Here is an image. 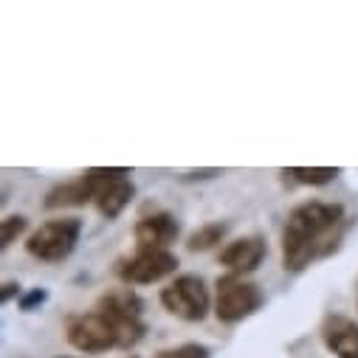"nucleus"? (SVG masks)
Instances as JSON below:
<instances>
[{
	"instance_id": "9",
	"label": "nucleus",
	"mask_w": 358,
	"mask_h": 358,
	"mask_svg": "<svg viewBox=\"0 0 358 358\" xmlns=\"http://www.w3.org/2000/svg\"><path fill=\"white\" fill-rule=\"evenodd\" d=\"M268 254V245L259 234H248V237H237L231 243H226L220 248V265L226 268L229 274H237V277H245V274H254L257 268L262 265Z\"/></svg>"
},
{
	"instance_id": "6",
	"label": "nucleus",
	"mask_w": 358,
	"mask_h": 358,
	"mask_svg": "<svg viewBox=\"0 0 358 358\" xmlns=\"http://www.w3.org/2000/svg\"><path fill=\"white\" fill-rule=\"evenodd\" d=\"M178 257L172 251H136L116 262V277L124 285H152L175 277Z\"/></svg>"
},
{
	"instance_id": "16",
	"label": "nucleus",
	"mask_w": 358,
	"mask_h": 358,
	"mask_svg": "<svg viewBox=\"0 0 358 358\" xmlns=\"http://www.w3.org/2000/svg\"><path fill=\"white\" fill-rule=\"evenodd\" d=\"M155 358H212V350L201 341H184L178 347H166V350H158Z\"/></svg>"
},
{
	"instance_id": "19",
	"label": "nucleus",
	"mask_w": 358,
	"mask_h": 358,
	"mask_svg": "<svg viewBox=\"0 0 358 358\" xmlns=\"http://www.w3.org/2000/svg\"><path fill=\"white\" fill-rule=\"evenodd\" d=\"M220 175V169H203V172H187L181 181H203V178H215Z\"/></svg>"
},
{
	"instance_id": "10",
	"label": "nucleus",
	"mask_w": 358,
	"mask_h": 358,
	"mask_svg": "<svg viewBox=\"0 0 358 358\" xmlns=\"http://www.w3.org/2000/svg\"><path fill=\"white\" fill-rule=\"evenodd\" d=\"M322 341L336 358H358V322L341 313H330L322 322Z\"/></svg>"
},
{
	"instance_id": "21",
	"label": "nucleus",
	"mask_w": 358,
	"mask_h": 358,
	"mask_svg": "<svg viewBox=\"0 0 358 358\" xmlns=\"http://www.w3.org/2000/svg\"><path fill=\"white\" fill-rule=\"evenodd\" d=\"M130 358H138V355H130Z\"/></svg>"
},
{
	"instance_id": "5",
	"label": "nucleus",
	"mask_w": 358,
	"mask_h": 358,
	"mask_svg": "<svg viewBox=\"0 0 358 358\" xmlns=\"http://www.w3.org/2000/svg\"><path fill=\"white\" fill-rule=\"evenodd\" d=\"M79 237H82V220L79 217H54L29 234L26 254L40 259V262H62L73 254Z\"/></svg>"
},
{
	"instance_id": "7",
	"label": "nucleus",
	"mask_w": 358,
	"mask_h": 358,
	"mask_svg": "<svg viewBox=\"0 0 358 358\" xmlns=\"http://www.w3.org/2000/svg\"><path fill=\"white\" fill-rule=\"evenodd\" d=\"M65 338L73 350H79L85 355H99V352H108V350H119L116 330L96 310L71 316L68 327H65Z\"/></svg>"
},
{
	"instance_id": "18",
	"label": "nucleus",
	"mask_w": 358,
	"mask_h": 358,
	"mask_svg": "<svg viewBox=\"0 0 358 358\" xmlns=\"http://www.w3.org/2000/svg\"><path fill=\"white\" fill-rule=\"evenodd\" d=\"M20 288H23V285H20V282H15V280L3 282V288H0V302L9 305L12 299H20V296H23V291H20Z\"/></svg>"
},
{
	"instance_id": "4",
	"label": "nucleus",
	"mask_w": 358,
	"mask_h": 358,
	"mask_svg": "<svg viewBox=\"0 0 358 358\" xmlns=\"http://www.w3.org/2000/svg\"><path fill=\"white\" fill-rule=\"evenodd\" d=\"M265 302V294L257 282L237 277V274H223L215 282V316L223 324H237L248 316H254Z\"/></svg>"
},
{
	"instance_id": "13",
	"label": "nucleus",
	"mask_w": 358,
	"mask_h": 358,
	"mask_svg": "<svg viewBox=\"0 0 358 358\" xmlns=\"http://www.w3.org/2000/svg\"><path fill=\"white\" fill-rule=\"evenodd\" d=\"M229 234V223L226 220H212V223H203L198 226L189 237H187V251L192 254H201V251H209L215 245H220Z\"/></svg>"
},
{
	"instance_id": "20",
	"label": "nucleus",
	"mask_w": 358,
	"mask_h": 358,
	"mask_svg": "<svg viewBox=\"0 0 358 358\" xmlns=\"http://www.w3.org/2000/svg\"><path fill=\"white\" fill-rule=\"evenodd\" d=\"M57 358H76V355H57Z\"/></svg>"
},
{
	"instance_id": "1",
	"label": "nucleus",
	"mask_w": 358,
	"mask_h": 358,
	"mask_svg": "<svg viewBox=\"0 0 358 358\" xmlns=\"http://www.w3.org/2000/svg\"><path fill=\"white\" fill-rule=\"evenodd\" d=\"M347 223V209L333 201H305L294 206L282 226V268L288 274H302L316 259L330 257Z\"/></svg>"
},
{
	"instance_id": "17",
	"label": "nucleus",
	"mask_w": 358,
	"mask_h": 358,
	"mask_svg": "<svg viewBox=\"0 0 358 358\" xmlns=\"http://www.w3.org/2000/svg\"><path fill=\"white\" fill-rule=\"evenodd\" d=\"M45 299H48V291L45 288H29L20 299H17V308L23 310V313H31V310H37L40 305H45Z\"/></svg>"
},
{
	"instance_id": "12",
	"label": "nucleus",
	"mask_w": 358,
	"mask_h": 358,
	"mask_svg": "<svg viewBox=\"0 0 358 358\" xmlns=\"http://www.w3.org/2000/svg\"><path fill=\"white\" fill-rule=\"evenodd\" d=\"M133 198H136V187H133L130 178L124 175V178H116V181H110L108 187H102L94 203H96V209H99L102 217L116 220V217L130 206Z\"/></svg>"
},
{
	"instance_id": "15",
	"label": "nucleus",
	"mask_w": 358,
	"mask_h": 358,
	"mask_svg": "<svg viewBox=\"0 0 358 358\" xmlns=\"http://www.w3.org/2000/svg\"><path fill=\"white\" fill-rule=\"evenodd\" d=\"M29 229V217L26 215H6L0 220V248H9L12 243H17Z\"/></svg>"
},
{
	"instance_id": "14",
	"label": "nucleus",
	"mask_w": 358,
	"mask_h": 358,
	"mask_svg": "<svg viewBox=\"0 0 358 358\" xmlns=\"http://www.w3.org/2000/svg\"><path fill=\"white\" fill-rule=\"evenodd\" d=\"M285 175L305 187H327L341 175V169L338 166H288Z\"/></svg>"
},
{
	"instance_id": "8",
	"label": "nucleus",
	"mask_w": 358,
	"mask_h": 358,
	"mask_svg": "<svg viewBox=\"0 0 358 358\" xmlns=\"http://www.w3.org/2000/svg\"><path fill=\"white\" fill-rule=\"evenodd\" d=\"M178 234H181V223L166 209H152L141 215L133 226L136 251H169Z\"/></svg>"
},
{
	"instance_id": "11",
	"label": "nucleus",
	"mask_w": 358,
	"mask_h": 358,
	"mask_svg": "<svg viewBox=\"0 0 358 358\" xmlns=\"http://www.w3.org/2000/svg\"><path fill=\"white\" fill-rule=\"evenodd\" d=\"M96 201V189L91 184V178L85 172L73 181H65V184H57L48 189L43 206L45 209H79V206H87Z\"/></svg>"
},
{
	"instance_id": "3",
	"label": "nucleus",
	"mask_w": 358,
	"mask_h": 358,
	"mask_svg": "<svg viewBox=\"0 0 358 358\" xmlns=\"http://www.w3.org/2000/svg\"><path fill=\"white\" fill-rule=\"evenodd\" d=\"M161 305L169 316L181 319V322H203L209 310H215V299L206 288V280L198 274H181L166 288H161Z\"/></svg>"
},
{
	"instance_id": "2",
	"label": "nucleus",
	"mask_w": 358,
	"mask_h": 358,
	"mask_svg": "<svg viewBox=\"0 0 358 358\" xmlns=\"http://www.w3.org/2000/svg\"><path fill=\"white\" fill-rule=\"evenodd\" d=\"M94 310L108 319V324L116 330L119 336V350H133L144 333H147V322H144V302L136 291L130 288H116L108 291L96 299Z\"/></svg>"
}]
</instances>
